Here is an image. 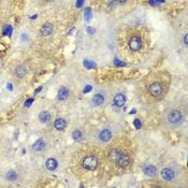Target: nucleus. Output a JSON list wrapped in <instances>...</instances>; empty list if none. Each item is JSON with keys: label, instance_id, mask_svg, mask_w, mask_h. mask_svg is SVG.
<instances>
[{"label": "nucleus", "instance_id": "obj_1", "mask_svg": "<svg viewBox=\"0 0 188 188\" xmlns=\"http://www.w3.org/2000/svg\"><path fill=\"white\" fill-rule=\"evenodd\" d=\"M163 124L169 129H176L181 127L182 124L185 122V115L181 109L177 108H168L163 111L162 114Z\"/></svg>", "mask_w": 188, "mask_h": 188}, {"label": "nucleus", "instance_id": "obj_2", "mask_svg": "<svg viewBox=\"0 0 188 188\" xmlns=\"http://www.w3.org/2000/svg\"><path fill=\"white\" fill-rule=\"evenodd\" d=\"M116 128L113 125H104L103 127L99 128L95 133V140L100 144H105L110 142L116 132Z\"/></svg>", "mask_w": 188, "mask_h": 188}, {"label": "nucleus", "instance_id": "obj_3", "mask_svg": "<svg viewBox=\"0 0 188 188\" xmlns=\"http://www.w3.org/2000/svg\"><path fill=\"white\" fill-rule=\"evenodd\" d=\"M147 94L154 99H161L165 94V85L161 81H154L147 86Z\"/></svg>", "mask_w": 188, "mask_h": 188}, {"label": "nucleus", "instance_id": "obj_4", "mask_svg": "<svg viewBox=\"0 0 188 188\" xmlns=\"http://www.w3.org/2000/svg\"><path fill=\"white\" fill-rule=\"evenodd\" d=\"M108 100V93L105 90H98L95 95L91 96L89 99V105L93 108H100L107 103Z\"/></svg>", "mask_w": 188, "mask_h": 188}, {"label": "nucleus", "instance_id": "obj_5", "mask_svg": "<svg viewBox=\"0 0 188 188\" xmlns=\"http://www.w3.org/2000/svg\"><path fill=\"white\" fill-rule=\"evenodd\" d=\"M160 176L162 177L163 181L165 182H174L177 177V172L172 167H165L160 170Z\"/></svg>", "mask_w": 188, "mask_h": 188}, {"label": "nucleus", "instance_id": "obj_6", "mask_svg": "<svg viewBox=\"0 0 188 188\" xmlns=\"http://www.w3.org/2000/svg\"><path fill=\"white\" fill-rule=\"evenodd\" d=\"M98 163H99V161H98L97 156L88 155L83 160V167H84V169H86L88 171H95L98 168Z\"/></svg>", "mask_w": 188, "mask_h": 188}, {"label": "nucleus", "instance_id": "obj_7", "mask_svg": "<svg viewBox=\"0 0 188 188\" xmlns=\"http://www.w3.org/2000/svg\"><path fill=\"white\" fill-rule=\"evenodd\" d=\"M128 46L132 52H138L142 48V40L139 36L130 37L129 41H128Z\"/></svg>", "mask_w": 188, "mask_h": 188}, {"label": "nucleus", "instance_id": "obj_8", "mask_svg": "<svg viewBox=\"0 0 188 188\" xmlns=\"http://www.w3.org/2000/svg\"><path fill=\"white\" fill-rule=\"evenodd\" d=\"M126 103V96L122 93H117L114 95L113 100H112V104H113L114 108H117V109H120L122 108Z\"/></svg>", "mask_w": 188, "mask_h": 188}, {"label": "nucleus", "instance_id": "obj_9", "mask_svg": "<svg viewBox=\"0 0 188 188\" xmlns=\"http://www.w3.org/2000/svg\"><path fill=\"white\" fill-rule=\"evenodd\" d=\"M122 154H124V153L120 150H118V148H113V150L110 151V153L108 154V159H109L110 162L116 163L119 160L120 157L122 156Z\"/></svg>", "mask_w": 188, "mask_h": 188}, {"label": "nucleus", "instance_id": "obj_10", "mask_svg": "<svg viewBox=\"0 0 188 188\" xmlns=\"http://www.w3.org/2000/svg\"><path fill=\"white\" fill-rule=\"evenodd\" d=\"M130 162H131L130 156L124 153V154H122V156L119 158V160L116 162V165H117L118 167H120V168H126V167H128V165H130Z\"/></svg>", "mask_w": 188, "mask_h": 188}, {"label": "nucleus", "instance_id": "obj_11", "mask_svg": "<svg viewBox=\"0 0 188 188\" xmlns=\"http://www.w3.org/2000/svg\"><path fill=\"white\" fill-rule=\"evenodd\" d=\"M27 74V69H26L25 66L20 65V66H17L14 70V76L16 79H23L25 77V75Z\"/></svg>", "mask_w": 188, "mask_h": 188}, {"label": "nucleus", "instance_id": "obj_12", "mask_svg": "<svg viewBox=\"0 0 188 188\" xmlns=\"http://www.w3.org/2000/svg\"><path fill=\"white\" fill-rule=\"evenodd\" d=\"M46 144H45V141L43 140V139H39V140H37L36 142L32 144V150L34 151V152H41V151H43L44 148H45Z\"/></svg>", "mask_w": 188, "mask_h": 188}, {"label": "nucleus", "instance_id": "obj_13", "mask_svg": "<svg viewBox=\"0 0 188 188\" xmlns=\"http://www.w3.org/2000/svg\"><path fill=\"white\" fill-rule=\"evenodd\" d=\"M53 30H54V27H53L52 24L46 23V24H44L42 27H41L40 32H41V34H42V36L48 37V36H50V34H52Z\"/></svg>", "mask_w": 188, "mask_h": 188}, {"label": "nucleus", "instance_id": "obj_14", "mask_svg": "<svg viewBox=\"0 0 188 188\" xmlns=\"http://www.w3.org/2000/svg\"><path fill=\"white\" fill-rule=\"evenodd\" d=\"M69 95H70L69 89L67 87L62 86L58 90V96L57 97H58V100H60V101H65V100H67L69 98Z\"/></svg>", "mask_w": 188, "mask_h": 188}, {"label": "nucleus", "instance_id": "obj_15", "mask_svg": "<svg viewBox=\"0 0 188 188\" xmlns=\"http://www.w3.org/2000/svg\"><path fill=\"white\" fill-rule=\"evenodd\" d=\"M72 138L74 141H77V142H81V141L84 140L85 138V134H84V131L81 129H74L72 131Z\"/></svg>", "mask_w": 188, "mask_h": 188}, {"label": "nucleus", "instance_id": "obj_16", "mask_svg": "<svg viewBox=\"0 0 188 188\" xmlns=\"http://www.w3.org/2000/svg\"><path fill=\"white\" fill-rule=\"evenodd\" d=\"M66 126H67V122H66V120L64 119V118H57L56 120H55V122H54V127H55V129L56 130H64L65 128H66Z\"/></svg>", "mask_w": 188, "mask_h": 188}, {"label": "nucleus", "instance_id": "obj_17", "mask_svg": "<svg viewBox=\"0 0 188 188\" xmlns=\"http://www.w3.org/2000/svg\"><path fill=\"white\" fill-rule=\"evenodd\" d=\"M144 173L148 176H155L157 174V168L153 165H147L144 168Z\"/></svg>", "mask_w": 188, "mask_h": 188}, {"label": "nucleus", "instance_id": "obj_18", "mask_svg": "<svg viewBox=\"0 0 188 188\" xmlns=\"http://www.w3.org/2000/svg\"><path fill=\"white\" fill-rule=\"evenodd\" d=\"M45 167L48 171H54L57 168V160L54 158H48L45 162Z\"/></svg>", "mask_w": 188, "mask_h": 188}, {"label": "nucleus", "instance_id": "obj_19", "mask_svg": "<svg viewBox=\"0 0 188 188\" xmlns=\"http://www.w3.org/2000/svg\"><path fill=\"white\" fill-rule=\"evenodd\" d=\"M39 120H40L41 122H43V124H48L51 120V114L46 111L41 112V113L39 114Z\"/></svg>", "mask_w": 188, "mask_h": 188}, {"label": "nucleus", "instance_id": "obj_20", "mask_svg": "<svg viewBox=\"0 0 188 188\" xmlns=\"http://www.w3.org/2000/svg\"><path fill=\"white\" fill-rule=\"evenodd\" d=\"M5 179H7V181H9V182H15L16 179H17V173L13 170L8 171L7 174H5Z\"/></svg>", "mask_w": 188, "mask_h": 188}, {"label": "nucleus", "instance_id": "obj_21", "mask_svg": "<svg viewBox=\"0 0 188 188\" xmlns=\"http://www.w3.org/2000/svg\"><path fill=\"white\" fill-rule=\"evenodd\" d=\"M85 16H87V20H89V18H90L91 14H90V10H89V9H86V11H85Z\"/></svg>", "mask_w": 188, "mask_h": 188}, {"label": "nucleus", "instance_id": "obj_22", "mask_svg": "<svg viewBox=\"0 0 188 188\" xmlns=\"http://www.w3.org/2000/svg\"><path fill=\"white\" fill-rule=\"evenodd\" d=\"M85 66H87V67H89V68H90V67L95 66V64H94V62H90L89 60H86V61H85Z\"/></svg>", "mask_w": 188, "mask_h": 188}, {"label": "nucleus", "instance_id": "obj_23", "mask_svg": "<svg viewBox=\"0 0 188 188\" xmlns=\"http://www.w3.org/2000/svg\"><path fill=\"white\" fill-rule=\"evenodd\" d=\"M184 45L185 46L188 45V36L187 34H184Z\"/></svg>", "mask_w": 188, "mask_h": 188}, {"label": "nucleus", "instance_id": "obj_24", "mask_svg": "<svg viewBox=\"0 0 188 188\" xmlns=\"http://www.w3.org/2000/svg\"><path fill=\"white\" fill-rule=\"evenodd\" d=\"M84 3V0H77V2H76V7L77 8H80V7H82V5Z\"/></svg>", "mask_w": 188, "mask_h": 188}, {"label": "nucleus", "instance_id": "obj_25", "mask_svg": "<svg viewBox=\"0 0 188 188\" xmlns=\"http://www.w3.org/2000/svg\"><path fill=\"white\" fill-rule=\"evenodd\" d=\"M11 34V28H10V27H5V34Z\"/></svg>", "mask_w": 188, "mask_h": 188}, {"label": "nucleus", "instance_id": "obj_26", "mask_svg": "<svg viewBox=\"0 0 188 188\" xmlns=\"http://www.w3.org/2000/svg\"><path fill=\"white\" fill-rule=\"evenodd\" d=\"M87 31L89 32V34H93L94 32H95V29H93V28H90V27H88L87 28Z\"/></svg>", "mask_w": 188, "mask_h": 188}, {"label": "nucleus", "instance_id": "obj_27", "mask_svg": "<svg viewBox=\"0 0 188 188\" xmlns=\"http://www.w3.org/2000/svg\"><path fill=\"white\" fill-rule=\"evenodd\" d=\"M127 1V0H116V2H118V3H125Z\"/></svg>", "mask_w": 188, "mask_h": 188}, {"label": "nucleus", "instance_id": "obj_28", "mask_svg": "<svg viewBox=\"0 0 188 188\" xmlns=\"http://www.w3.org/2000/svg\"><path fill=\"white\" fill-rule=\"evenodd\" d=\"M45 1H51V0H45Z\"/></svg>", "mask_w": 188, "mask_h": 188}]
</instances>
